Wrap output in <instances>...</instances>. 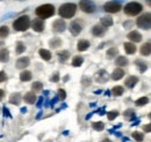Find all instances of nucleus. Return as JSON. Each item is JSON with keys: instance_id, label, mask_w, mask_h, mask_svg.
<instances>
[{"instance_id": "obj_1", "label": "nucleus", "mask_w": 151, "mask_h": 142, "mask_svg": "<svg viewBox=\"0 0 151 142\" xmlns=\"http://www.w3.org/2000/svg\"><path fill=\"white\" fill-rule=\"evenodd\" d=\"M76 11H77V6L75 4H64L59 7L58 9V14L62 18H71L75 16Z\"/></svg>"}, {"instance_id": "obj_28", "label": "nucleus", "mask_w": 151, "mask_h": 142, "mask_svg": "<svg viewBox=\"0 0 151 142\" xmlns=\"http://www.w3.org/2000/svg\"><path fill=\"white\" fill-rule=\"evenodd\" d=\"M83 62H84V58H83L81 55H77V57H75V58L72 59V66H73V67H79V66H81Z\"/></svg>"}, {"instance_id": "obj_10", "label": "nucleus", "mask_w": 151, "mask_h": 142, "mask_svg": "<svg viewBox=\"0 0 151 142\" xmlns=\"http://www.w3.org/2000/svg\"><path fill=\"white\" fill-rule=\"evenodd\" d=\"M30 24H32L33 30L36 31V33H42L45 28V23L42 18H34V21L30 22Z\"/></svg>"}, {"instance_id": "obj_41", "label": "nucleus", "mask_w": 151, "mask_h": 142, "mask_svg": "<svg viewBox=\"0 0 151 142\" xmlns=\"http://www.w3.org/2000/svg\"><path fill=\"white\" fill-rule=\"evenodd\" d=\"M6 79H7V75H6V73L4 71L0 72V82H4V81H6Z\"/></svg>"}, {"instance_id": "obj_18", "label": "nucleus", "mask_w": 151, "mask_h": 142, "mask_svg": "<svg viewBox=\"0 0 151 142\" xmlns=\"http://www.w3.org/2000/svg\"><path fill=\"white\" fill-rule=\"evenodd\" d=\"M21 94L20 92H14V94H12L11 95V97H9V102L12 103V104H14V105H19L20 103H21Z\"/></svg>"}, {"instance_id": "obj_37", "label": "nucleus", "mask_w": 151, "mask_h": 142, "mask_svg": "<svg viewBox=\"0 0 151 142\" xmlns=\"http://www.w3.org/2000/svg\"><path fill=\"white\" fill-rule=\"evenodd\" d=\"M92 127H93V129L100 132V131H102V129L105 128V124L101 123V121H98V123H93V124H92Z\"/></svg>"}, {"instance_id": "obj_24", "label": "nucleus", "mask_w": 151, "mask_h": 142, "mask_svg": "<svg viewBox=\"0 0 151 142\" xmlns=\"http://www.w3.org/2000/svg\"><path fill=\"white\" fill-rule=\"evenodd\" d=\"M38 54H40V57H41L43 60L49 61V60L51 59V53H50V51H48V50H45V49H41V50L38 51Z\"/></svg>"}, {"instance_id": "obj_32", "label": "nucleus", "mask_w": 151, "mask_h": 142, "mask_svg": "<svg viewBox=\"0 0 151 142\" xmlns=\"http://www.w3.org/2000/svg\"><path fill=\"white\" fill-rule=\"evenodd\" d=\"M148 103H149V98H148V97H141V98H138V99L135 102L136 107H143V105H145V104H148Z\"/></svg>"}, {"instance_id": "obj_17", "label": "nucleus", "mask_w": 151, "mask_h": 142, "mask_svg": "<svg viewBox=\"0 0 151 142\" xmlns=\"http://www.w3.org/2000/svg\"><path fill=\"white\" fill-rule=\"evenodd\" d=\"M123 76H124V71H123L122 68H116V70H114L113 73H112V79L115 80V81L121 80Z\"/></svg>"}, {"instance_id": "obj_35", "label": "nucleus", "mask_w": 151, "mask_h": 142, "mask_svg": "<svg viewBox=\"0 0 151 142\" xmlns=\"http://www.w3.org/2000/svg\"><path fill=\"white\" fill-rule=\"evenodd\" d=\"M49 44H50V46H51L52 49H56V48H58V46H60L62 42H60L59 38H52V39L49 42Z\"/></svg>"}, {"instance_id": "obj_9", "label": "nucleus", "mask_w": 151, "mask_h": 142, "mask_svg": "<svg viewBox=\"0 0 151 142\" xmlns=\"http://www.w3.org/2000/svg\"><path fill=\"white\" fill-rule=\"evenodd\" d=\"M65 28H66V23L62 18H57L56 21L52 23V31L56 33V34L63 33L65 30Z\"/></svg>"}, {"instance_id": "obj_23", "label": "nucleus", "mask_w": 151, "mask_h": 142, "mask_svg": "<svg viewBox=\"0 0 151 142\" xmlns=\"http://www.w3.org/2000/svg\"><path fill=\"white\" fill-rule=\"evenodd\" d=\"M57 55H58V59H59L60 62H65L70 58V52L66 51V50H64V51H59L57 53Z\"/></svg>"}, {"instance_id": "obj_31", "label": "nucleus", "mask_w": 151, "mask_h": 142, "mask_svg": "<svg viewBox=\"0 0 151 142\" xmlns=\"http://www.w3.org/2000/svg\"><path fill=\"white\" fill-rule=\"evenodd\" d=\"M9 34V29L7 26H2L0 27V38H6Z\"/></svg>"}, {"instance_id": "obj_34", "label": "nucleus", "mask_w": 151, "mask_h": 142, "mask_svg": "<svg viewBox=\"0 0 151 142\" xmlns=\"http://www.w3.org/2000/svg\"><path fill=\"white\" fill-rule=\"evenodd\" d=\"M119 53V50L116 48H111L108 51H107V58L108 59H113L115 55H117Z\"/></svg>"}, {"instance_id": "obj_40", "label": "nucleus", "mask_w": 151, "mask_h": 142, "mask_svg": "<svg viewBox=\"0 0 151 142\" xmlns=\"http://www.w3.org/2000/svg\"><path fill=\"white\" fill-rule=\"evenodd\" d=\"M58 97H59L62 101H64V99H65L66 94H65V90H64V89H58Z\"/></svg>"}, {"instance_id": "obj_30", "label": "nucleus", "mask_w": 151, "mask_h": 142, "mask_svg": "<svg viewBox=\"0 0 151 142\" xmlns=\"http://www.w3.org/2000/svg\"><path fill=\"white\" fill-rule=\"evenodd\" d=\"M111 92L113 94L114 96H122L123 92H124V89H123V87H121V86H116V87H114L112 89Z\"/></svg>"}, {"instance_id": "obj_25", "label": "nucleus", "mask_w": 151, "mask_h": 142, "mask_svg": "<svg viewBox=\"0 0 151 142\" xmlns=\"http://www.w3.org/2000/svg\"><path fill=\"white\" fill-rule=\"evenodd\" d=\"M115 64H116L117 66H120V67H124V66L128 65V59H127L126 57H123V55H120V57L116 58Z\"/></svg>"}, {"instance_id": "obj_13", "label": "nucleus", "mask_w": 151, "mask_h": 142, "mask_svg": "<svg viewBox=\"0 0 151 142\" xmlns=\"http://www.w3.org/2000/svg\"><path fill=\"white\" fill-rule=\"evenodd\" d=\"M95 79H96V81H98V82H100V83H105V82L108 80V75H107L106 71L101 70V71H99L98 73H96Z\"/></svg>"}, {"instance_id": "obj_22", "label": "nucleus", "mask_w": 151, "mask_h": 142, "mask_svg": "<svg viewBox=\"0 0 151 142\" xmlns=\"http://www.w3.org/2000/svg\"><path fill=\"white\" fill-rule=\"evenodd\" d=\"M8 60H9V51L7 49H1L0 50V61L7 62Z\"/></svg>"}, {"instance_id": "obj_7", "label": "nucleus", "mask_w": 151, "mask_h": 142, "mask_svg": "<svg viewBox=\"0 0 151 142\" xmlns=\"http://www.w3.org/2000/svg\"><path fill=\"white\" fill-rule=\"evenodd\" d=\"M104 9H105V12H107V13H117V12H120L121 11V4L120 2H117V1H108V2H106L105 4V6H104Z\"/></svg>"}, {"instance_id": "obj_33", "label": "nucleus", "mask_w": 151, "mask_h": 142, "mask_svg": "<svg viewBox=\"0 0 151 142\" xmlns=\"http://www.w3.org/2000/svg\"><path fill=\"white\" fill-rule=\"evenodd\" d=\"M132 139L136 140L137 142H142L143 139H144V135H143V133H141V132H134L132 134Z\"/></svg>"}, {"instance_id": "obj_44", "label": "nucleus", "mask_w": 151, "mask_h": 142, "mask_svg": "<svg viewBox=\"0 0 151 142\" xmlns=\"http://www.w3.org/2000/svg\"><path fill=\"white\" fill-rule=\"evenodd\" d=\"M132 24V21H128V22H124V23H123V27H124L126 29H129V27H130Z\"/></svg>"}, {"instance_id": "obj_36", "label": "nucleus", "mask_w": 151, "mask_h": 142, "mask_svg": "<svg viewBox=\"0 0 151 142\" xmlns=\"http://www.w3.org/2000/svg\"><path fill=\"white\" fill-rule=\"evenodd\" d=\"M43 88V83H41V82H34L33 84H32V89H33V91L34 92H38V91H41Z\"/></svg>"}, {"instance_id": "obj_48", "label": "nucleus", "mask_w": 151, "mask_h": 142, "mask_svg": "<svg viewBox=\"0 0 151 142\" xmlns=\"http://www.w3.org/2000/svg\"><path fill=\"white\" fill-rule=\"evenodd\" d=\"M101 142H112L111 140H108V139H105V140H102Z\"/></svg>"}, {"instance_id": "obj_11", "label": "nucleus", "mask_w": 151, "mask_h": 142, "mask_svg": "<svg viewBox=\"0 0 151 142\" xmlns=\"http://www.w3.org/2000/svg\"><path fill=\"white\" fill-rule=\"evenodd\" d=\"M29 58L27 57H21L17 60V68L18 70H24L27 66H29Z\"/></svg>"}, {"instance_id": "obj_2", "label": "nucleus", "mask_w": 151, "mask_h": 142, "mask_svg": "<svg viewBox=\"0 0 151 142\" xmlns=\"http://www.w3.org/2000/svg\"><path fill=\"white\" fill-rule=\"evenodd\" d=\"M35 13H36V15L40 18H51L55 14V7H54V5H50V4L41 5V6H38L37 8H36Z\"/></svg>"}, {"instance_id": "obj_6", "label": "nucleus", "mask_w": 151, "mask_h": 142, "mask_svg": "<svg viewBox=\"0 0 151 142\" xmlns=\"http://www.w3.org/2000/svg\"><path fill=\"white\" fill-rule=\"evenodd\" d=\"M79 7L84 13H87V14H92L95 12V4L92 0H80Z\"/></svg>"}, {"instance_id": "obj_12", "label": "nucleus", "mask_w": 151, "mask_h": 142, "mask_svg": "<svg viewBox=\"0 0 151 142\" xmlns=\"http://www.w3.org/2000/svg\"><path fill=\"white\" fill-rule=\"evenodd\" d=\"M132 42L134 43H139L141 40H142V35L138 33V31H136V30H134V31H130L128 36H127Z\"/></svg>"}, {"instance_id": "obj_5", "label": "nucleus", "mask_w": 151, "mask_h": 142, "mask_svg": "<svg viewBox=\"0 0 151 142\" xmlns=\"http://www.w3.org/2000/svg\"><path fill=\"white\" fill-rule=\"evenodd\" d=\"M136 24H137L138 28H141L143 30H149L151 27V14L150 13L142 14L139 18H137Z\"/></svg>"}, {"instance_id": "obj_26", "label": "nucleus", "mask_w": 151, "mask_h": 142, "mask_svg": "<svg viewBox=\"0 0 151 142\" xmlns=\"http://www.w3.org/2000/svg\"><path fill=\"white\" fill-rule=\"evenodd\" d=\"M32 73L29 71H23L21 72V74H20V80L22 81V82H27V81H30L32 80Z\"/></svg>"}, {"instance_id": "obj_49", "label": "nucleus", "mask_w": 151, "mask_h": 142, "mask_svg": "<svg viewBox=\"0 0 151 142\" xmlns=\"http://www.w3.org/2000/svg\"><path fill=\"white\" fill-rule=\"evenodd\" d=\"M19 1H23V0H19Z\"/></svg>"}, {"instance_id": "obj_4", "label": "nucleus", "mask_w": 151, "mask_h": 142, "mask_svg": "<svg viewBox=\"0 0 151 142\" xmlns=\"http://www.w3.org/2000/svg\"><path fill=\"white\" fill-rule=\"evenodd\" d=\"M143 9V6L139 4V2H129L124 6V14L126 15H129V16H135V15H138Z\"/></svg>"}, {"instance_id": "obj_39", "label": "nucleus", "mask_w": 151, "mask_h": 142, "mask_svg": "<svg viewBox=\"0 0 151 142\" xmlns=\"http://www.w3.org/2000/svg\"><path fill=\"white\" fill-rule=\"evenodd\" d=\"M117 116H119V112H117V111H111V112H108V114H107L108 120H114Z\"/></svg>"}, {"instance_id": "obj_46", "label": "nucleus", "mask_w": 151, "mask_h": 142, "mask_svg": "<svg viewBox=\"0 0 151 142\" xmlns=\"http://www.w3.org/2000/svg\"><path fill=\"white\" fill-rule=\"evenodd\" d=\"M4 96H5V92H4V90H2V89H0V101L4 98Z\"/></svg>"}, {"instance_id": "obj_16", "label": "nucleus", "mask_w": 151, "mask_h": 142, "mask_svg": "<svg viewBox=\"0 0 151 142\" xmlns=\"http://www.w3.org/2000/svg\"><path fill=\"white\" fill-rule=\"evenodd\" d=\"M138 82V79L136 77V76H129V77H127V80H126V82H124V84H126V87L129 89L134 88L135 86H136V83Z\"/></svg>"}, {"instance_id": "obj_47", "label": "nucleus", "mask_w": 151, "mask_h": 142, "mask_svg": "<svg viewBox=\"0 0 151 142\" xmlns=\"http://www.w3.org/2000/svg\"><path fill=\"white\" fill-rule=\"evenodd\" d=\"M26 111H27V109H26V107H22V109H21V112H23V113H24Z\"/></svg>"}, {"instance_id": "obj_15", "label": "nucleus", "mask_w": 151, "mask_h": 142, "mask_svg": "<svg viewBox=\"0 0 151 142\" xmlns=\"http://www.w3.org/2000/svg\"><path fill=\"white\" fill-rule=\"evenodd\" d=\"M105 33H106V28H104L102 26L96 24V26H94V27L92 28V34H93L94 36H96V37L102 36Z\"/></svg>"}, {"instance_id": "obj_20", "label": "nucleus", "mask_w": 151, "mask_h": 142, "mask_svg": "<svg viewBox=\"0 0 151 142\" xmlns=\"http://www.w3.org/2000/svg\"><path fill=\"white\" fill-rule=\"evenodd\" d=\"M23 99H24V102H27L28 104H34V103L36 102V96H35L34 92H27V94L24 95Z\"/></svg>"}, {"instance_id": "obj_21", "label": "nucleus", "mask_w": 151, "mask_h": 142, "mask_svg": "<svg viewBox=\"0 0 151 142\" xmlns=\"http://www.w3.org/2000/svg\"><path fill=\"white\" fill-rule=\"evenodd\" d=\"M150 53H151V44L148 42V43H145V44H143L141 46V54L148 57V55H150Z\"/></svg>"}, {"instance_id": "obj_27", "label": "nucleus", "mask_w": 151, "mask_h": 142, "mask_svg": "<svg viewBox=\"0 0 151 142\" xmlns=\"http://www.w3.org/2000/svg\"><path fill=\"white\" fill-rule=\"evenodd\" d=\"M124 51L128 54H134L136 52V46L132 43H124Z\"/></svg>"}, {"instance_id": "obj_14", "label": "nucleus", "mask_w": 151, "mask_h": 142, "mask_svg": "<svg viewBox=\"0 0 151 142\" xmlns=\"http://www.w3.org/2000/svg\"><path fill=\"white\" fill-rule=\"evenodd\" d=\"M88 48H90V42L86 40V39H80V40L78 42V44H77V49H78V51H80V52L86 51Z\"/></svg>"}, {"instance_id": "obj_19", "label": "nucleus", "mask_w": 151, "mask_h": 142, "mask_svg": "<svg viewBox=\"0 0 151 142\" xmlns=\"http://www.w3.org/2000/svg\"><path fill=\"white\" fill-rule=\"evenodd\" d=\"M100 23L104 28H108V27H112L113 26V18L111 16H104L100 20Z\"/></svg>"}, {"instance_id": "obj_8", "label": "nucleus", "mask_w": 151, "mask_h": 142, "mask_svg": "<svg viewBox=\"0 0 151 142\" xmlns=\"http://www.w3.org/2000/svg\"><path fill=\"white\" fill-rule=\"evenodd\" d=\"M69 29H70V33L73 36H78L81 33V30H83V23L79 20H75V21L71 22Z\"/></svg>"}, {"instance_id": "obj_3", "label": "nucleus", "mask_w": 151, "mask_h": 142, "mask_svg": "<svg viewBox=\"0 0 151 142\" xmlns=\"http://www.w3.org/2000/svg\"><path fill=\"white\" fill-rule=\"evenodd\" d=\"M30 27V18L27 15L20 16L13 22V28L17 31H26Z\"/></svg>"}, {"instance_id": "obj_38", "label": "nucleus", "mask_w": 151, "mask_h": 142, "mask_svg": "<svg viewBox=\"0 0 151 142\" xmlns=\"http://www.w3.org/2000/svg\"><path fill=\"white\" fill-rule=\"evenodd\" d=\"M24 50H26L24 44H23L22 42H18V43H17V53L21 54L22 52H24Z\"/></svg>"}, {"instance_id": "obj_45", "label": "nucleus", "mask_w": 151, "mask_h": 142, "mask_svg": "<svg viewBox=\"0 0 151 142\" xmlns=\"http://www.w3.org/2000/svg\"><path fill=\"white\" fill-rule=\"evenodd\" d=\"M150 128H151V125L150 124H148L147 126H144V127H143V129H144L147 133H149V132H150Z\"/></svg>"}, {"instance_id": "obj_42", "label": "nucleus", "mask_w": 151, "mask_h": 142, "mask_svg": "<svg viewBox=\"0 0 151 142\" xmlns=\"http://www.w3.org/2000/svg\"><path fill=\"white\" fill-rule=\"evenodd\" d=\"M124 116H126V117H134V116H135V112L129 109V110H127V111L124 112Z\"/></svg>"}, {"instance_id": "obj_43", "label": "nucleus", "mask_w": 151, "mask_h": 142, "mask_svg": "<svg viewBox=\"0 0 151 142\" xmlns=\"http://www.w3.org/2000/svg\"><path fill=\"white\" fill-rule=\"evenodd\" d=\"M50 80H51V81H54V82H57V81L59 80V75H58V73H55V75H54Z\"/></svg>"}, {"instance_id": "obj_29", "label": "nucleus", "mask_w": 151, "mask_h": 142, "mask_svg": "<svg viewBox=\"0 0 151 142\" xmlns=\"http://www.w3.org/2000/svg\"><path fill=\"white\" fill-rule=\"evenodd\" d=\"M135 65L139 68V72H142V73L145 72L147 71V68H148V64H145L144 61H142V60H139V59L135 61Z\"/></svg>"}]
</instances>
